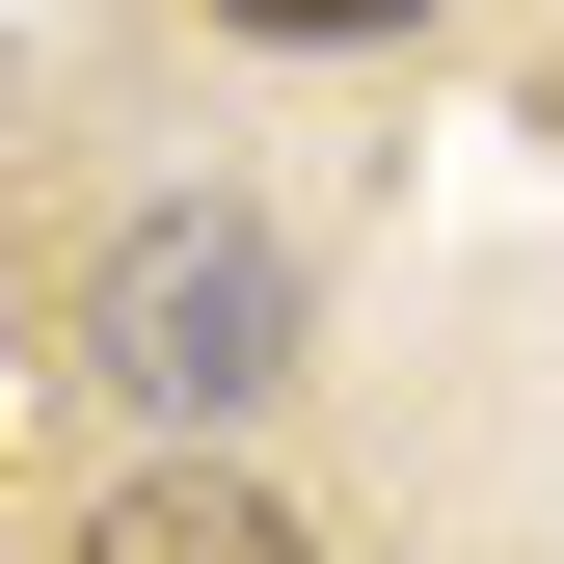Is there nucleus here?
I'll use <instances>...</instances> for the list:
<instances>
[{"label":"nucleus","mask_w":564,"mask_h":564,"mask_svg":"<svg viewBox=\"0 0 564 564\" xmlns=\"http://www.w3.org/2000/svg\"><path fill=\"white\" fill-rule=\"evenodd\" d=\"M82 564H323V538L269 511V484H216V457H162V484H108V511H82Z\"/></svg>","instance_id":"2"},{"label":"nucleus","mask_w":564,"mask_h":564,"mask_svg":"<svg viewBox=\"0 0 564 564\" xmlns=\"http://www.w3.org/2000/svg\"><path fill=\"white\" fill-rule=\"evenodd\" d=\"M216 28H296V54H349V28H431V0H216Z\"/></svg>","instance_id":"3"},{"label":"nucleus","mask_w":564,"mask_h":564,"mask_svg":"<svg viewBox=\"0 0 564 564\" xmlns=\"http://www.w3.org/2000/svg\"><path fill=\"white\" fill-rule=\"evenodd\" d=\"M82 349H108V403H162V431H242V403L296 377V242L188 188V216H134L82 269Z\"/></svg>","instance_id":"1"}]
</instances>
